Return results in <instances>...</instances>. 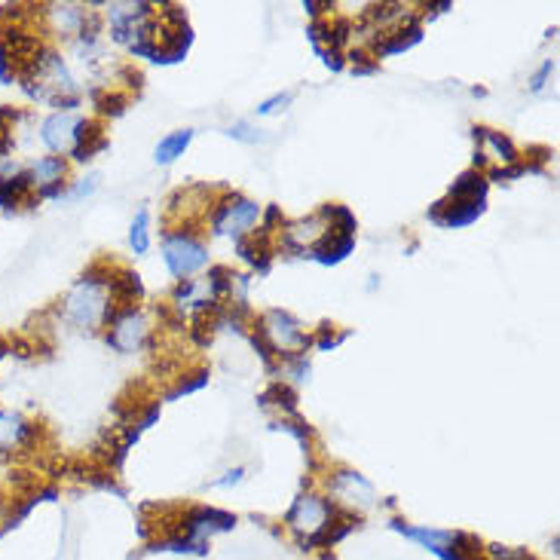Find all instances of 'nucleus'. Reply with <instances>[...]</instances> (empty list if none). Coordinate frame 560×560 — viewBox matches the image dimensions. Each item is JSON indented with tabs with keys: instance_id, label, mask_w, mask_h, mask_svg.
Listing matches in <instances>:
<instances>
[{
	"instance_id": "13",
	"label": "nucleus",
	"mask_w": 560,
	"mask_h": 560,
	"mask_svg": "<svg viewBox=\"0 0 560 560\" xmlns=\"http://www.w3.org/2000/svg\"><path fill=\"white\" fill-rule=\"evenodd\" d=\"M291 101V95L285 92V95H276V98H270V101H264V105L258 108V114H264V117H270V114H276L279 108H285Z\"/></svg>"
},
{
	"instance_id": "12",
	"label": "nucleus",
	"mask_w": 560,
	"mask_h": 560,
	"mask_svg": "<svg viewBox=\"0 0 560 560\" xmlns=\"http://www.w3.org/2000/svg\"><path fill=\"white\" fill-rule=\"evenodd\" d=\"M129 242L135 248V254H144L150 248V224H147V209H141L132 221V233H129Z\"/></svg>"
},
{
	"instance_id": "1",
	"label": "nucleus",
	"mask_w": 560,
	"mask_h": 560,
	"mask_svg": "<svg viewBox=\"0 0 560 560\" xmlns=\"http://www.w3.org/2000/svg\"><path fill=\"white\" fill-rule=\"evenodd\" d=\"M331 518H334V505L316 493H307L288 512V527L297 536H303V548L331 545Z\"/></svg>"
},
{
	"instance_id": "8",
	"label": "nucleus",
	"mask_w": 560,
	"mask_h": 560,
	"mask_svg": "<svg viewBox=\"0 0 560 560\" xmlns=\"http://www.w3.org/2000/svg\"><path fill=\"white\" fill-rule=\"evenodd\" d=\"M147 337V322L138 313H123L114 319V331H111V343L123 352H135Z\"/></svg>"
},
{
	"instance_id": "2",
	"label": "nucleus",
	"mask_w": 560,
	"mask_h": 560,
	"mask_svg": "<svg viewBox=\"0 0 560 560\" xmlns=\"http://www.w3.org/2000/svg\"><path fill=\"white\" fill-rule=\"evenodd\" d=\"M68 319L80 328H95L98 322H111V307H108V291L98 279L86 276L71 294H68Z\"/></svg>"
},
{
	"instance_id": "7",
	"label": "nucleus",
	"mask_w": 560,
	"mask_h": 560,
	"mask_svg": "<svg viewBox=\"0 0 560 560\" xmlns=\"http://www.w3.org/2000/svg\"><path fill=\"white\" fill-rule=\"evenodd\" d=\"M77 129H80V117H71V114H53L46 123H43V141L49 144V150H71L74 141H77Z\"/></svg>"
},
{
	"instance_id": "3",
	"label": "nucleus",
	"mask_w": 560,
	"mask_h": 560,
	"mask_svg": "<svg viewBox=\"0 0 560 560\" xmlns=\"http://www.w3.org/2000/svg\"><path fill=\"white\" fill-rule=\"evenodd\" d=\"M163 258H166V267L172 276H190L196 270H202L209 264V251L202 242L178 233V236H169L166 245H163Z\"/></svg>"
},
{
	"instance_id": "6",
	"label": "nucleus",
	"mask_w": 560,
	"mask_h": 560,
	"mask_svg": "<svg viewBox=\"0 0 560 560\" xmlns=\"http://www.w3.org/2000/svg\"><path fill=\"white\" fill-rule=\"evenodd\" d=\"M331 493L346 502V505H359V508H368L374 502V487L355 472H340L334 481H331Z\"/></svg>"
},
{
	"instance_id": "14",
	"label": "nucleus",
	"mask_w": 560,
	"mask_h": 560,
	"mask_svg": "<svg viewBox=\"0 0 560 560\" xmlns=\"http://www.w3.org/2000/svg\"><path fill=\"white\" fill-rule=\"evenodd\" d=\"M551 71H554V62H545V65H542V71L533 77V92H539V89L545 86V80H548V74H551Z\"/></svg>"
},
{
	"instance_id": "5",
	"label": "nucleus",
	"mask_w": 560,
	"mask_h": 560,
	"mask_svg": "<svg viewBox=\"0 0 560 560\" xmlns=\"http://www.w3.org/2000/svg\"><path fill=\"white\" fill-rule=\"evenodd\" d=\"M264 337H270L276 349H294V346L310 343L307 337H303V328L288 313H279V310H273L264 319Z\"/></svg>"
},
{
	"instance_id": "9",
	"label": "nucleus",
	"mask_w": 560,
	"mask_h": 560,
	"mask_svg": "<svg viewBox=\"0 0 560 560\" xmlns=\"http://www.w3.org/2000/svg\"><path fill=\"white\" fill-rule=\"evenodd\" d=\"M190 138H193V132L190 129H181V132H172V135H166L160 144H157V163H163V166H169V163H175L184 150H187V144H190Z\"/></svg>"
},
{
	"instance_id": "10",
	"label": "nucleus",
	"mask_w": 560,
	"mask_h": 560,
	"mask_svg": "<svg viewBox=\"0 0 560 560\" xmlns=\"http://www.w3.org/2000/svg\"><path fill=\"white\" fill-rule=\"evenodd\" d=\"M65 175L62 157H43L31 166V184H59Z\"/></svg>"
},
{
	"instance_id": "4",
	"label": "nucleus",
	"mask_w": 560,
	"mask_h": 560,
	"mask_svg": "<svg viewBox=\"0 0 560 560\" xmlns=\"http://www.w3.org/2000/svg\"><path fill=\"white\" fill-rule=\"evenodd\" d=\"M261 218V206L258 202H248V199H227L221 212L215 215V233H233V236H242L248 233L254 224Z\"/></svg>"
},
{
	"instance_id": "11",
	"label": "nucleus",
	"mask_w": 560,
	"mask_h": 560,
	"mask_svg": "<svg viewBox=\"0 0 560 560\" xmlns=\"http://www.w3.org/2000/svg\"><path fill=\"white\" fill-rule=\"evenodd\" d=\"M25 435H28V426H25L19 417H13V414H0V450L16 447Z\"/></svg>"
},
{
	"instance_id": "15",
	"label": "nucleus",
	"mask_w": 560,
	"mask_h": 560,
	"mask_svg": "<svg viewBox=\"0 0 560 560\" xmlns=\"http://www.w3.org/2000/svg\"><path fill=\"white\" fill-rule=\"evenodd\" d=\"M242 469H233V472H227V478H221V481H215V487H230V484H239L242 481Z\"/></svg>"
}]
</instances>
